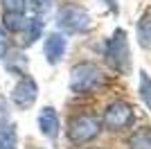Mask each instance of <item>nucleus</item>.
Segmentation results:
<instances>
[{
    "label": "nucleus",
    "mask_w": 151,
    "mask_h": 149,
    "mask_svg": "<svg viewBox=\"0 0 151 149\" xmlns=\"http://www.w3.org/2000/svg\"><path fill=\"white\" fill-rule=\"evenodd\" d=\"M108 66L120 74H126L131 70V48H129V36L124 30H115L113 36L106 41V50H104Z\"/></svg>",
    "instance_id": "obj_1"
},
{
    "label": "nucleus",
    "mask_w": 151,
    "mask_h": 149,
    "mask_svg": "<svg viewBox=\"0 0 151 149\" xmlns=\"http://www.w3.org/2000/svg\"><path fill=\"white\" fill-rule=\"evenodd\" d=\"M101 79H104V74H101V70L95 63H88V61L77 63L70 70V90L77 95L93 93L95 88L101 84Z\"/></svg>",
    "instance_id": "obj_2"
},
{
    "label": "nucleus",
    "mask_w": 151,
    "mask_h": 149,
    "mask_svg": "<svg viewBox=\"0 0 151 149\" xmlns=\"http://www.w3.org/2000/svg\"><path fill=\"white\" fill-rule=\"evenodd\" d=\"M101 131V122L95 115H88V113H81V115H75L70 118L68 122V140L72 145H86L90 140L99 136Z\"/></svg>",
    "instance_id": "obj_3"
},
{
    "label": "nucleus",
    "mask_w": 151,
    "mask_h": 149,
    "mask_svg": "<svg viewBox=\"0 0 151 149\" xmlns=\"http://www.w3.org/2000/svg\"><path fill=\"white\" fill-rule=\"evenodd\" d=\"M57 25L68 34H81L90 27V14L81 5H63L57 14Z\"/></svg>",
    "instance_id": "obj_4"
},
{
    "label": "nucleus",
    "mask_w": 151,
    "mask_h": 149,
    "mask_svg": "<svg viewBox=\"0 0 151 149\" xmlns=\"http://www.w3.org/2000/svg\"><path fill=\"white\" fill-rule=\"evenodd\" d=\"M133 120H135V113H133V106L126 104V102H113V104L106 106L104 111V127L111 131H122L126 127H131Z\"/></svg>",
    "instance_id": "obj_5"
},
{
    "label": "nucleus",
    "mask_w": 151,
    "mask_h": 149,
    "mask_svg": "<svg viewBox=\"0 0 151 149\" xmlns=\"http://www.w3.org/2000/svg\"><path fill=\"white\" fill-rule=\"evenodd\" d=\"M38 97V84L34 81V77L29 74H23L18 81H16V86L12 90V104L18 108V111H27Z\"/></svg>",
    "instance_id": "obj_6"
},
{
    "label": "nucleus",
    "mask_w": 151,
    "mask_h": 149,
    "mask_svg": "<svg viewBox=\"0 0 151 149\" xmlns=\"http://www.w3.org/2000/svg\"><path fill=\"white\" fill-rule=\"evenodd\" d=\"M43 54H45V59H47L50 66H57L63 59V54H65V36H63L61 32H52V34L45 36Z\"/></svg>",
    "instance_id": "obj_7"
},
{
    "label": "nucleus",
    "mask_w": 151,
    "mask_h": 149,
    "mask_svg": "<svg viewBox=\"0 0 151 149\" xmlns=\"http://www.w3.org/2000/svg\"><path fill=\"white\" fill-rule=\"evenodd\" d=\"M38 129L45 138L50 140H57L59 136V115H57V108L52 106H43L38 111Z\"/></svg>",
    "instance_id": "obj_8"
},
{
    "label": "nucleus",
    "mask_w": 151,
    "mask_h": 149,
    "mask_svg": "<svg viewBox=\"0 0 151 149\" xmlns=\"http://www.w3.org/2000/svg\"><path fill=\"white\" fill-rule=\"evenodd\" d=\"M0 149H16V124L7 118L5 106L0 108Z\"/></svg>",
    "instance_id": "obj_9"
},
{
    "label": "nucleus",
    "mask_w": 151,
    "mask_h": 149,
    "mask_svg": "<svg viewBox=\"0 0 151 149\" xmlns=\"http://www.w3.org/2000/svg\"><path fill=\"white\" fill-rule=\"evenodd\" d=\"M41 34H43V18H41V16H34V18L25 20V27L20 32V36H23L20 38V45H23V48L32 45Z\"/></svg>",
    "instance_id": "obj_10"
},
{
    "label": "nucleus",
    "mask_w": 151,
    "mask_h": 149,
    "mask_svg": "<svg viewBox=\"0 0 151 149\" xmlns=\"http://www.w3.org/2000/svg\"><path fill=\"white\" fill-rule=\"evenodd\" d=\"M138 43L140 48L151 50V12L142 14V18L138 20Z\"/></svg>",
    "instance_id": "obj_11"
},
{
    "label": "nucleus",
    "mask_w": 151,
    "mask_h": 149,
    "mask_svg": "<svg viewBox=\"0 0 151 149\" xmlns=\"http://www.w3.org/2000/svg\"><path fill=\"white\" fill-rule=\"evenodd\" d=\"M131 149H151V127H142L129 138Z\"/></svg>",
    "instance_id": "obj_12"
},
{
    "label": "nucleus",
    "mask_w": 151,
    "mask_h": 149,
    "mask_svg": "<svg viewBox=\"0 0 151 149\" xmlns=\"http://www.w3.org/2000/svg\"><path fill=\"white\" fill-rule=\"evenodd\" d=\"M25 16H18V14H2V30L5 32H14V34H20L23 27H25Z\"/></svg>",
    "instance_id": "obj_13"
},
{
    "label": "nucleus",
    "mask_w": 151,
    "mask_h": 149,
    "mask_svg": "<svg viewBox=\"0 0 151 149\" xmlns=\"http://www.w3.org/2000/svg\"><path fill=\"white\" fill-rule=\"evenodd\" d=\"M140 97L145 102V106L151 111V77L142 70L140 72Z\"/></svg>",
    "instance_id": "obj_14"
},
{
    "label": "nucleus",
    "mask_w": 151,
    "mask_h": 149,
    "mask_svg": "<svg viewBox=\"0 0 151 149\" xmlns=\"http://www.w3.org/2000/svg\"><path fill=\"white\" fill-rule=\"evenodd\" d=\"M0 5H2V12L5 14H18V16H23L27 9V0H0Z\"/></svg>",
    "instance_id": "obj_15"
},
{
    "label": "nucleus",
    "mask_w": 151,
    "mask_h": 149,
    "mask_svg": "<svg viewBox=\"0 0 151 149\" xmlns=\"http://www.w3.org/2000/svg\"><path fill=\"white\" fill-rule=\"evenodd\" d=\"M7 54V34L5 30H0V56Z\"/></svg>",
    "instance_id": "obj_16"
},
{
    "label": "nucleus",
    "mask_w": 151,
    "mask_h": 149,
    "mask_svg": "<svg viewBox=\"0 0 151 149\" xmlns=\"http://www.w3.org/2000/svg\"><path fill=\"white\" fill-rule=\"evenodd\" d=\"M104 2H106V5L111 7L113 12H117V0H104Z\"/></svg>",
    "instance_id": "obj_17"
}]
</instances>
